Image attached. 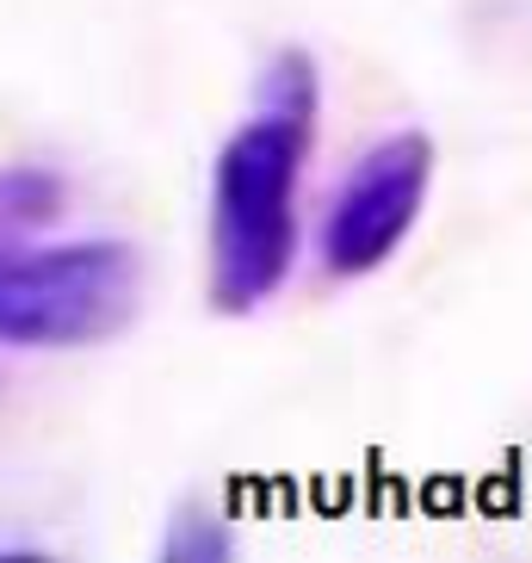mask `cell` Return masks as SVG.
<instances>
[{"label": "cell", "mask_w": 532, "mask_h": 563, "mask_svg": "<svg viewBox=\"0 0 532 563\" xmlns=\"http://www.w3.org/2000/svg\"><path fill=\"white\" fill-rule=\"evenodd\" d=\"M322 75L303 51L261 68L248 118L211 167V303L230 316L279 298L303 249V174L317 155Z\"/></svg>", "instance_id": "1"}, {"label": "cell", "mask_w": 532, "mask_h": 563, "mask_svg": "<svg viewBox=\"0 0 532 563\" xmlns=\"http://www.w3.org/2000/svg\"><path fill=\"white\" fill-rule=\"evenodd\" d=\"M143 261L131 242H0V347H100L131 329Z\"/></svg>", "instance_id": "2"}, {"label": "cell", "mask_w": 532, "mask_h": 563, "mask_svg": "<svg viewBox=\"0 0 532 563\" xmlns=\"http://www.w3.org/2000/svg\"><path fill=\"white\" fill-rule=\"evenodd\" d=\"M433 192V136L390 131L384 143L359 150L334 186L317 230V254L334 279H366L415 235Z\"/></svg>", "instance_id": "3"}, {"label": "cell", "mask_w": 532, "mask_h": 563, "mask_svg": "<svg viewBox=\"0 0 532 563\" xmlns=\"http://www.w3.org/2000/svg\"><path fill=\"white\" fill-rule=\"evenodd\" d=\"M162 558H180V563H211V558H230V532H223V514L217 508H186L162 539Z\"/></svg>", "instance_id": "4"}]
</instances>
